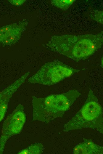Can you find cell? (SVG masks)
<instances>
[{
  "label": "cell",
  "mask_w": 103,
  "mask_h": 154,
  "mask_svg": "<svg viewBox=\"0 0 103 154\" xmlns=\"http://www.w3.org/2000/svg\"><path fill=\"white\" fill-rule=\"evenodd\" d=\"M80 71L59 61L47 62L28 79L31 83L51 86L57 84Z\"/></svg>",
  "instance_id": "obj_3"
},
{
  "label": "cell",
  "mask_w": 103,
  "mask_h": 154,
  "mask_svg": "<svg viewBox=\"0 0 103 154\" xmlns=\"http://www.w3.org/2000/svg\"><path fill=\"white\" fill-rule=\"evenodd\" d=\"M80 95L81 93L75 90H71L65 93L56 94V101L58 110L65 113L70 109Z\"/></svg>",
  "instance_id": "obj_8"
},
{
  "label": "cell",
  "mask_w": 103,
  "mask_h": 154,
  "mask_svg": "<svg viewBox=\"0 0 103 154\" xmlns=\"http://www.w3.org/2000/svg\"><path fill=\"white\" fill-rule=\"evenodd\" d=\"M26 120L24 107L19 104L3 123L0 138V154L3 153L6 143L9 138L21 132Z\"/></svg>",
  "instance_id": "obj_5"
},
{
  "label": "cell",
  "mask_w": 103,
  "mask_h": 154,
  "mask_svg": "<svg viewBox=\"0 0 103 154\" xmlns=\"http://www.w3.org/2000/svg\"><path fill=\"white\" fill-rule=\"evenodd\" d=\"M90 17L94 20L103 24V11L91 9L89 12Z\"/></svg>",
  "instance_id": "obj_12"
},
{
  "label": "cell",
  "mask_w": 103,
  "mask_h": 154,
  "mask_svg": "<svg viewBox=\"0 0 103 154\" xmlns=\"http://www.w3.org/2000/svg\"><path fill=\"white\" fill-rule=\"evenodd\" d=\"M25 25V23L22 21L0 28V43L5 45L16 43L20 39Z\"/></svg>",
  "instance_id": "obj_6"
},
{
  "label": "cell",
  "mask_w": 103,
  "mask_h": 154,
  "mask_svg": "<svg viewBox=\"0 0 103 154\" xmlns=\"http://www.w3.org/2000/svg\"><path fill=\"white\" fill-rule=\"evenodd\" d=\"M83 142L87 145L88 154H102L103 153V147L94 143L91 139H83Z\"/></svg>",
  "instance_id": "obj_10"
},
{
  "label": "cell",
  "mask_w": 103,
  "mask_h": 154,
  "mask_svg": "<svg viewBox=\"0 0 103 154\" xmlns=\"http://www.w3.org/2000/svg\"><path fill=\"white\" fill-rule=\"evenodd\" d=\"M9 1L12 4L16 6L22 5L26 1L25 0H10Z\"/></svg>",
  "instance_id": "obj_14"
},
{
  "label": "cell",
  "mask_w": 103,
  "mask_h": 154,
  "mask_svg": "<svg viewBox=\"0 0 103 154\" xmlns=\"http://www.w3.org/2000/svg\"><path fill=\"white\" fill-rule=\"evenodd\" d=\"M103 109L98 100L92 90L80 110L64 126L63 131L89 128L103 134Z\"/></svg>",
  "instance_id": "obj_2"
},
{
  "label": "cell",
  "mask_w": 103,
  "mask_h": 154,
  "mask_svg": "<svg viewBox=\"0 0 103 154\" xmlns=\"http://www.w3.org/2000/svg\"><path fill=\"white\" fill-rule=\"evenodd\" d=\"M75 0H54L51 1V4L63 10L67 9L75 1Z\"/></svg>",
  "instance_id": "obj_11"
},
{
  "label": "cell",
  "mask_w": 103,
  "mask_h": 154,
  "mask_svg": "<svg viewBox=\"0 0 103 154\" xmlns=\"http://www.w3.org/2000/svg\"><path fill=\"white\" fill-rule=\"evenodd\" d=\"M44 150L43 145L40 143H35L19 152V154H41Z\"/></svg>",
  "instance_id": "obj_9"
},
{
  "label": "cell",
  "mask_w": 103,
  "mask_h": 154,
  "mask_svg": "<svg viewBox=\"0 0 103 154\" xmlns=\"http://www.w3.org/2000/svg\"><path fill=\"white\" fill-rule=\"evenodd\" d=\"M55 96L51 94L41 98L33 97V121L48 123L63 116L64 113L57 109Z\"/></svg>",
  "instance_id": "obj_4"
},
{
  "label": "cell",
  "mask_w": 103,
  "mask_h": 154,
  "mask_svg": "<svg viewBox=\"0 0 103 154\" xmlns=\"http://www.w3.org/2000/svg\"><path fill=\"white\" fill-rule=\"evenodd\" d=\"M103 31L95 34L54 36L44 45L47 49L75 61L83 60L102 46Z\"/></svg>",
  "instance_id": "obj_1"
},
{
  "label": "cell",
  "mask_w": 103,
  "mask_h": 154,
  "mask_svg": "<svg viewBox=\"0 0 103 154\" xmlns=\"http://www.w3.org/2000/svg\"><path fill=\"white\" fill-rule=\"evenodd\" d=\"M73 153L88 154V151L86 144L83 142L76 145L74 149Z\"/></svg>",
  "instance_id": "obj_13"
},
{
  "label": "cell",
  "mask_w": 103,
  "mask_h": 154,
  "mask_svg": "<svg viewBox=\"0 0 103 154\" xmlns=\"http://www.w3.org/2000/svg\"><path fill=\"white\" fill-rule=\"evenodd\" d=\"M100 66L101 67L103 68V58L102 57L101 61Z\"/></svg>",
  "instance_id": "obj_15"
},
{
  "label": "cell",
  "mask_w": 103,
  "mask_h": 154,
  "mask_svg": "<svg viewBox=\"0 0 103 154\" xmlns=\"http://www.w3.org/2000/svg\"><path fill=\"white\" fill-rule=\"evenodd\" d=\"M29 74V72L26 73L13 84L0 92V122L2 120L6 113L10 98L24 83Z\"/></svg>",
  "instance_id": "obj_7"
}]
</instances>
